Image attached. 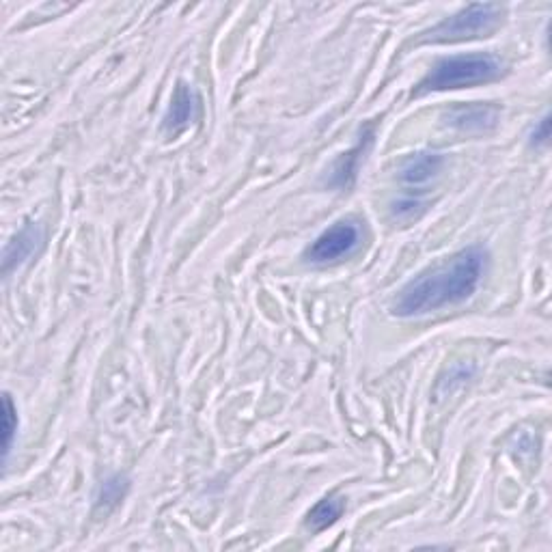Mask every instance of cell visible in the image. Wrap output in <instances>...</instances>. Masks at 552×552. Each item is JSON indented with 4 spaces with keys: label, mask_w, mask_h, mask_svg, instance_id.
Returning <instances> with one entry per match:
<instances>
[{
    "label": "cell",
    "mask_w": 552,
    "mask_h": 552,
    "mask_svg": "<svg viewBox=\"0 0 552 552\" xmlns=\"http://www.w3.org/2000/svg\"><path fill=\"white\" fill-rule=\"evenodd\" d=\"M343 512H345L343 499H337V496H326V499H322L307 514V529L311 533H322L328 527H333V524L343 516Z\"/></svg>",
    "instance_id": "cell-10"
},
{
    "label": "cell",
    "mask_w": 552,
    "mask_h": 552,
    "mask_svg": "<svg viewBox=\"0 0 552 552\" xmlns=\"http://www.w3.org/2000/svg\"><path fill=\"white\" fill-rule=\"evenodd\" d=\"M486 268L488 253L481 246H468L410 279L399 289L391 311L397 317H421L460 305L477 292Z\"/></svg>",
    "instance_id": "cell-1"
},
{
    "label": "cell",
    "mask_w": 552,
    "mask_h": 552,
    "mask_svg": "<svg viewBox=\"0 0 552 552\" xmlns=\"http://www.w3.org/2000/svg\"><path fill=\"white\" fill-rule=\"evenodd\" d=\"M423 212H425V203L417 199H404L393 203V216L404 220V223H408V220H417Z\"/></svg>",
    "instance_id": "cell-13"
},
{
    "label": "cell",
    "mask_w": 552,
    "mask_h": 552,
    "mask_svg": "<svg viewBox=\"0 0 552 552\" xmlns=\"http://www.w3.org/2000/svg\"><path fill=\"white\" fill-rule=\"evenodd\" d=\"M374 138H376V123H369V126L361 130V136H358L356 145L350 151L341 154V158L333 164V171H330V179H328L330 186L339 190L343 188L348 190L356 182L358 169H361L365 154L371 149V145H374Z\"/></svg>",
    "instance_id": "cell-6"
},
{
    "label": "cell",
    "mask_w": 552,
    "mask_h": 552,
    "mask_svg": "<svg viewBox=\"0 0 552 552\" xmlns=\"http://www.w3.org/2000/svg\"><path fill=\"white\" fill-rule=\"evenodd\" d=\"M16 434H18V410L13 406L11 395H5L3 397V462L9 460Z\"/></svg>",
    "instance_id": "cell-12"
},
{
    "label": "cell",
    "mask_w": 552,
    "mask_h": 552,
    "mask_svg": "<svg viewBox=\"0 0 552 552\" xmlns=\"http://www.w3.org/2000/svg\"><path fill=\"white\" fill-rule=\"evenodd\" d=\"M501 76H503V63L499 57H494V54H488V52L455 54V57L436 61L430 67V72L423 76L417 89H414V95L421 98V95H427V93L486 85V82H494Z\"/></svg>",
    "instance_id": "cell-2"
},
{
    "label": "cell",
    "mask_w": 552,
    "mask_h": 552,
    "mask_svg": "<svg viewBox=\"0 0 552 552\" xmlns=\"http://www.w3.org/2000/svg\"><path fill=\"white\" fill-rule=\"evenodd\" d=\"M41 242H44V231H41L39 225H26L20 229L18 236L7 244L3 253V274L9 276L11 270L29 261L39 251Z\"/></svg>",
    "instance_id": "cell-9"
},
{
    "label": "cell",
    "mask_w": 552,
    "mask_h": 552,
    "mask_svg": "<svg viewBox=\"0 0 552 552\" xmlns=\"http://www.w3.org/2000/svg\"><path fill=\"white\" fill-rule=\"evenodd\" d=\"M199 113V98L195 89L186 82H179L171 95V104L164 115V130L169 134H177L186 130L192 121L197 119Z\"/></svg>",
    "instance_id": "cell-7"
},
{
    "label": "cell",
    "mask_w": 552,
    "mask_h": 552,
    "mask_svg": "<svg viewBox=\"0 0 552 552\" xmlns=\"http://www.w3.org/2000/svg\"><path fill=\"white\" fill-rule=\"evenodd\" d=\"M363 242V227L354 218L337 220L333 227L320 233L305 251V259L313 266L337 264L341 259L352 257Z\"/></svg>",
    "instance_id": "cell-4"
},
{
    "label": "cell",
    "mask_w": 552,
    "mask_h": 552,
    "mask_svg": "<svg viewBox=\"0 0 552 552\" xmlns=\"http://www.w3.org/2000/svg\"><path fill=\"white\" fill-rule=\"evenodd\" d=\"M499 108L492 104H458L445 115V123L449 128L464 132V134H481L490 132L499 126Z\"/></svg>",
    "instance_id": "cell-5"
},
{
    "label": "cell",
    "mask_w": 552,
    "mask_h": 552,
    "mask_svg": "<svg viewBox=\"0 0 552 552\" xmlns=\"http://www.w3.org/2000/svg\"><path fill=\"white\" fill-rule=\"evenodd\" d=\"M503 7L496 3H475L460 9L421 35V44H455V41L486 37L501 24Z\"/></svg>",
    "instance_id": "cell-3"
},
{
    "label": "cell",
    "mask_w": 552,
    "mask_h": 552,
    "mask_svg": "<svg viewBox=\"0 0 552 552\" xmlns=\"http://www.w3.org/2000/svg\"><path fill=\"white\" fill-rule=\"evenodd\" d=\"M443 167V154H436V151H419V154H412L402 162V167H399V179L410 188L427 186L440 175Z\"/></svg>",
    "instance_id": "cell-8"
},
{
    "label": "cell",
    "mask_w": 552,
    "mask_h": 552,
    "mask_svg": "<svg viewBox=\"0 0 552 552\" xmlns=\"http://www.w3.org/2000/svg\"><path fill=\"white\" fill-rule=\"evenodd\" d=\"M130 488L128 479L123 475H110L102 481V486L98 490V496H95V503H98L100 509L108 512V509H113L115 505H119V501L126 496Z\"/></svg>",
    "instance_id": "cell-11"
},
{
    "label": "cell",
    "mask_w": 552,
    "mask_h": 552,
    "mask_svg": "<svg viewBox=\"0 0 552 552\" xmlns=\"http://www.w3.org/2000/svg\"><path fill=\"white\" fill-rule=\"evenodd\" d=\"M550 138V117H542L535 123V128L531 132V145L533 147H546Z\"/></svg>",
    "instance_id": "cell-14"
}]
</instances>
